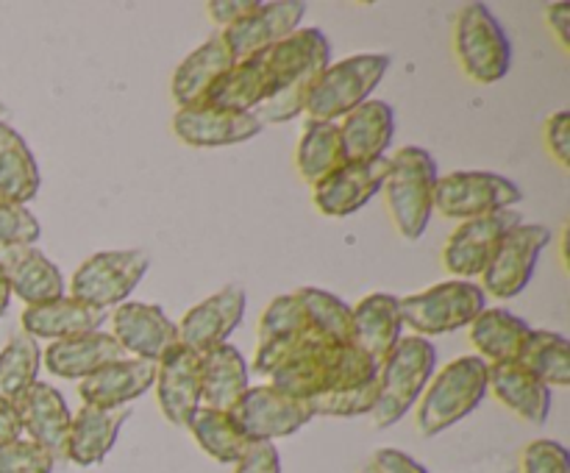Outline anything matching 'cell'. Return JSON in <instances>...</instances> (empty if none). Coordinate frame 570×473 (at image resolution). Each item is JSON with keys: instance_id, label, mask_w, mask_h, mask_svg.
<instances>
[{"instance_id": "obj_9", "label": "cell", "mask_w": 570, "mask_h": 473, "mask_svg": "<svg viewBox=\"0 0 570 473\" xmlns=\"http://www.w3.org/2000/svg\"><path fill=\"white\" fill-rule=\"evenodd\" d=\"M150 267L148 250H98L89 259L76 267L70 278V295L95 306V309H109L120 306L131 298L134 289L145 278Z\"/></svg>"}, {"instance_id": "obj_12", "label": "cell", "mask_w": 570, "mask_h": 473, "mask_svg": "<svg viewBox=\"0 0 570 473\" xmlns=\"http://www.w3.org/2000/svg\"><path fill=\"white\" fill-rule=\"evenodd\" d=\"M232 415L243 426L245 437L262 440V443H276L278 437H289L315 417L309 401L293 398V395L282 393L273 384L245 390Z\"/></svg>"}, {"instance_id": "obj_11", "label": "cell", "mask_w": 570, "mask_h": 473, "mask_svg": "<svg viewBox=\"0 0 570 473\" xmlns=\"http://www.w3.org/2000/svg\"><path fill=\"white\" fill-rule=\"evenodd\" d=\"M549 243L551 228L540 223H518L515 228H510L482 270L484 295H493L499 300L521 295L532 282L540 254Z\"/></svg>"}, {"instance_id": "obj_22", "label": "cell", "mask_w": 570, "mask_h": 473, "mask_svg": "<svg viewBox=\"0 0 570 473\" xmlns=\"http://www.w3.org/2000/svg\"><path fill=\"white\" fill-rule=\"evenodd\" d=\"M156 382L154 362L137 359V356H122V359L109 362L92 376L78 382L83 404L104 406V410H117L137 401L139 395L148 393Z\"/></svg>"}, {"instance_id": "obj_38", "label": "cell", "mask_w": 570, "mask_h": 473, "mask_svg": "<svg viewBox=\"0 0 570 473\" xmlns=\"http://www.w3.org/2000/svg\"><path fill=\"white\" fill-rule=\"evenodd\" d=\"M301 306L306 312V321L332 343H351V306L334 293L317 287H301L295 289Z\"/></svg>"}, {"instance_id": "obj_34", "label": "cell", "mask_w": 570, "mask_h": 473, "mask_svg": "<svg viewBox=\"0 0 570 473\" xmlns=\"http://www.w3.org/2000/svg\"><path fill=\"white\" fill-rule=\"evenodd\" d=\"M343 137H340V122L326 120H306L301 131L298 150H295V165H298L301 178L312 187L332 176L334 170L345 165Z\"/></svg>"}, {"instance_id": "obj_14", "label": "cell", "mask_w": 570, "mask_h": 473, "mask_svg": "<svg viewBox=\"0 0 570 473\" xmlns=\"http://www.w3.org/2000/svg\"><path fill=\"white\" fill-rule=\"evenodd\" d=\"M518 223H521V215H518L515 209L493 211V215L473 217V220L460 223L443 248L445 270H449L451 276L462 278V282L473 276H482L490 256H493L495 245H499L501 237H504L510 228H515Z\"/></svg>"}, {"instance_id": "obj_39", "label": "cell", "mask_w": 570, "mask_h": 473, "mask_svg": "<svg viewBox=\"0 0 570 473\" xmlns=\"http://www.w3.org/2000/svg\"><path fill=\"white\" fill-rule=\"evenodd\" d=\"M379 401V376L367 378V382L351 384V387L332 390L317 398L309 401L312 415L323 417H356V415H371L376 410Z\"/></svg>"}, {"instance_id": "obj_8", "label": "cell", "mask_w": 570, "mask_h": 473, "mask_svg": "<svg viewBox=\"0 0 570 473\" xmlns=\"http://www.w3.org/2000/svg\"><path fill=\"white\" fill-rule=\"evenodd\" d=\"M454 48L462 70L476 83H495L510 72L512 45L490 6L468 3L456 14Z\"/></svg>"}, {"instance_id": "obj_50", "label": "cell", "mask_w": 570, "mask_h": 473, "mask_svg": "<svg viewBox=\"0 0 570 473\" xmlns=\"http://www.w3.org/2000/svg\"><path fill=\"white\" fill-rule=\"evenodd\" d=\"M9 304H11V287H9V278H6L3 267H0V317L9 312Z\"/></svg>"}, {"instance_id": "obj_29", "label": "cell", "mask_w": 570, "mask_h": 473, "mask_svg": "<svg viewBox=\"0 0 570 473\" xmlns=\"http://www.w3.org/2000/svg\"><path fill=\"white\" fill-rule=\"evenodd\" d=\"M232 67H234V56L232 50L226 48L220 33L206 39V42L200 45V48H195L193 53L176 67V72H173L170 95L178 104V109L200 104V100L206 98V92H209V89L215 87V83L220 81Z\"/></svg>"}, {"instance_id": "obj_27", "label": "cell", "mask_w": 570, "mask_h": 473, "mask_svg": "<svg viewBox=\"0 0 570 473\" xmlns=\"http://www.w3.org/2000/svg\"><path fill=\"white\" fill-rule=\"evenodd\" d=\"M131 410L128 406H117V410H104V406L83 404L81 410L72 415L70 440H67V460L76 465L89 467L98 465L109 456L115 449L117 437H120L122 423L128 421Z\"/></svg>"}, {"instance_id": "obj_46", "label": "cell", "mask_w": 570, "mask_h": 473, "mask_svg": "<svg viewBox=\"0 0 570 473\" xmlns=\"http://www.w3.org/2000/svg\"><path fill=\"white\" fill-rule=\"evenodd\" d=\"M259 3L262 0H212V3H206V11H209V17L217 26L228 28L234 22L245 20L248 14H254Z\"/></svg>"}, {"instance_id": "obj_45", "label": "cell", "mask_w": 570, "mask_h": 473, "mask_svg": "<svg viewBox=\"0 0 570 473\" xmlns=\"http://www.w3.org/2000/svg\"><path fill=\"white\" fill-rule=\"evenodd\" d=\"M546 142H549L551 156L560 167H570V115L568 111H557L549 122H546Z\"/></svg>"}, {"instance_id": "obj_37", "label": "cell", "mask_w": 570, "mask_h": 473, "mask_svg": "<svg viewBox=\"0 0 570 473\" xmlns=\"http://www.w3.org/2000/svg\"><path fill=\"white\" fill-rule=\"evenodd\" d=\"M515 362H521L549 387H568L570 384V343L562 334L532 328Z\"/></svg>"}, {"instance_id": "obj_48", "label": "cell", "mask_w": 570, "mask_h": 473, "mask_svg": "<svg viewBox=\"0 0 570 473\" xmlns=\"http://www.w3.org/2000/svg\"><path fill=\"white\" fill-rule=\"evenodd\" d=\"M546 20H549V28L554 31L557 42L566 50H570V6L551 3L549 11H546Z\"/></svg>"}, {"instance_id": "obj_28", "label": "cell", "mask_w": 570, "mask_h": 473, "mask_svg": "<svg viewBox=\"0 0 570 473\" xmlns=\"http://www.w3.org/2000/svg\"><path fill=\"white\" fill-rule=\"evenodd\" d=\"M340 137H343L348 161H371L387 156V148L395 137L393 106L376 98L365 100L340 120Z\"/></svg>"}, {"instance_id": "obj_10", "label": "cell", "mask_w": 570, "mask_h": 473, "mask_svg": "<svg viewBox=\"0 0 570 473\" xmlns=\"http://www.w3.org/2000/svg\"><path fill=\"white\" fill-rule=\"evenodd\" d=\"M523 200L521 187L512 178L490 170H456L440 176L434 184V211L445 220H473L512 209Z\"/></svg>"}, {"instance_id": "obj_7", "label": "cell", "mask_w": 570, "mask_h": 473, "mask_svg": "<svg viewBox=\"0 0 570 473\" xmlns=\"http://www.w3.org/2000/svg\"><path fill=\"white\" fill-rule=\"evenodd\" d=\"M488 309V295L479 284L440 282L423 293L401 298V321L410 326L417 337H434V334H451L468 328L482 312Z\"/></svg>"}, {"instance_id": "obj_52", "label": "cell", "mask_w": 570, "mask_h": 473, "mask_svg": "<svg viewBox=\"0 0 570 473\" xmlns=\"http://www.w3.org/2000/svg\"><path fill=\"white\" fill-rule=\"evenodd\" d=\"M362 473H376V471H373V467H371V465H367V467H365V471H362Z\"/></svg>"}, {"instance_id": "obj_6", "label": "cell", "mask_w": 570, "mask_h": 473, "mask_svg": "<svg viewBox=\"0 0 570 473\" xmlns=\"http://www.w3.org/2000/svg\"><path fill=\"white\" fill-rule=\"evenodd\" d=\"M387 67V53H356L343 61H332L312 83L304 111L309 120L340 122L348 111L371 100Z\"/></svg>"}, {"instance_id": "obj_23", "label": "cell", "mask_w": 570, "mask_h": 473, "mask_svg": "<svg viewBox=\"0 0 570 473\" xmlns=\"http://www.w3.org/2000/svg\"><path fill=\"white\" fill-rule=\"evenodd\" d=\"M0 267L9 278L11 295H17L22 304H45V300L67 295V282L61 276L59 265L33 245L3 248L0 250Z\"/></svg>"}, {"instance_id": "obj_49", "label": "cell", "mask_w": 570, "mask_h": 473, "mask_svg": "<svg viewBox=\"0 0 570 473\" xmlns=\"http://www.w3.org/2000/svg\"><path fill=\"white\" fill-rule=\"evenodd\" d=\"M22 437V423L14 406L0 404V449Z\"/></svg>"}, {"instance_id": "obj_24", "label": "cell", "mask_w": 570, "mask_h": 473, "mask_svg": "<svg viewBox=\"0 0 570 473\" xmlns=\"http://www.w3.org/2000/svg\"><path fill=\"white\" fill-rule=\"evenodd\" d=\"M488 393H493L499 404H504L521 421L534 423V426H543L549 421L551 387L540 382L532 371H527L521 362L488 365Z\"/></svg>"}, {"instance_id": "obj_36", "label": "cell", "mask_w": 570, "mask_h": 473, "mask_svg": "<svg viewBox=\"0 0 570 473\" xmlns=\"http://www.w3.org/2000/svg\"><path fill=\"white\" fill-rule=\"evenodd\" d=\"M42 348L28 334H14L0 351V404L17 406L22 395L39 382Z\"/></svg>"}, {"instance_id": "obj_33", "label": "cell", "mask_w": 570, "mask_h": 473, "mask_svg": "<svg viewBox=\"0 0 570 473\" xmlns=\"http://www.w3.org/2000/svg\"><path fill=\"white\" fill-rule=\"evenodd\" d=\"M468 328H471L473 348L479 351L476 356H482L488 365L515 362L529 332H532V326L523 317L499 309V306H493V309L488 306Z\"/></svg>"}, {"instance_id": "obj_30", "label": "cell", "mask_w": 570, "mask_h": 473, "mask_svg": "<svg viewBox=\"0 0 570 473\" xmlns=\"http://www.w3.org/2000/svg\"><path fill=\"white\" fill-rule=\"evenodd\" d=\"M248 362L237 345L226 343L200 356V406L232 412L245 395L248 384Z\"/></svg>"}, {"instance_id": "obj_3", "label": "cell", "mask_w": 570, "mask_h": 473, "mask_svg": "<svg viewBox=\"0 0 570 473\" xmlns=\"http://www.w3.org/2000/svg\"><path fill=\"white\" fill-rule=\"evenodd\" d=\"M488 395V362L482 356H460L434 373L417 404V432L438 437L465 421Z\"/></svg>"}, {"instance_id": "obj_13", "label": "cell", "mask_w": 570, "mask_h": 473, "mask_svg": "<svg viewBox=\"0 0 570 473\" xmlns=\"http://www.w3.org/2000/svg\"><path fill=\"white\" fill-rule=\"evenodd\" d=\"M248 309V293L243 284H226L215 295L195 304L178 326V345L195 351L198 356L209 354L217 345H226L228 337L243 323Z\"/></svg>"}, {"instance_id": "obj_17", "label": "cell", "mask_w": 570, "mask_h": 473, "mask_svg": "<svg viewBox=\"0 0 570 473\" xmlns=\"http://www.w3.org/2000/svg\"><path fill=\"white\" fill-rule=\"evenodd\" d=\"M387 173L390 156H379L371 161H345L340 170H334L317 187H312L317 211L326 217L354 215L382 193Z\"/></svg>"}, {"instance_id": "obj_20", "label": "cell", "mask_w": 570, "mask_h": 473, "mask_svg": "<svg viewBox=\"0 0 570 473\" xmlns=\"http://www.w3.org/2000/svg\"><path fill=\"white\" fill-rule=\"evenodd\" d=\"M401 298L390 293H371L351 306V345L360 348L376 367H382L401 343Z\"/></svg>"}, {"instance_id": "obj_26", "label": "cell", "mask_w": 570, "mask_h": 473, "mask_svg": "<svg viewBox=\"0 0 570 473\" xmlns=\"http://www.w3.org/2000/svg\"><path fill=\"white\" fill-rule=\"evenodd\" d=\"M106 312L95 309V306L83 304V300L72 298V295H61V298L45 300V304L26 306L20 315L22 334L33 339H67L76 334L98 332L106 323Z\"/></svg>"}, {"instance_id": "obj_43", "label": "cell", "mask_w": 570, "mask_h": 473, "mask_svg": "<svg viewBox=\"0 0 570 473\" xmlns=\"http://www.w3.org/2000/svg\"><path fill=\"white\" fill-rule=\"evenodd\" d=\"M523 473H570L568 449L557 440H532L521 454Z\"/></svg>"}, {"instance_id": "obj_47", "label": "cell", "mask_w": 570, "mask_h": 473, "mask_svg": "<svg viewBox=\"0 0 570 473\" xmlns=\"http://www.w3.org/2000/svg\"><path fill=\"white\" fill-rule=\"evenodd\" d=\"M371 467L376 473H429L421 462L412 460L410 454H404L399 449H379L373 454Z\"/></svg>"}, {"instance_id": "obj_1", "label": "cell", "mask_w": 570, "mask_h": 473, "mask_svg": "<svg viewBox=\"0 0 570 473\" xmlns=\"http://www.w3.org/2000/svg\"><path fill=\"white\" fill-rule=\"evenodd\" d=\"M265 56L267 67H271L273 89L271 98L256 106L250 115L262 126H278V122L304 115L312 83L332 65V45L321 28H298L287 39L267 48Z\"/></svg>"}, {"instance_id": "obj_4", "label": "cell", "mask_w": 570, "mask_h": 473, "mask_svg": "<svg viewBox=\"0 0 570 473\" xmlns=\"http://www.w3.org/2000/svg\"><path fill=\"white\" fill-rule=\"evenodd\" d=\"M438 161L426 148L406 145L390 159V173L384 178V198L401 237L421 239L434 215V184H438Z\"/></svg>"}, {"instance_id": "obj_31", "label": "cell", "mask_w": 570, "mask_h": 473, "mask_svg": "<svg viewBox=\"0 0 570 473\" xmlns=\"http://www.w3.org/2000/svg\"><path fill=\"white\" fill-rule=\"evenodd\" d=\"M271 67H267L265 50L248 56L243 61H234L232 70L206 92L204 104L220 106L232 111H254L256 106L271 98Z\"/></svg>"}, {"instance_id": "obj_42", "label": "cell", "mask_w": 570, "mask_h": 473, "mask_svg": "<svg viewBox=\"0 0 570 473\" xmlns=\"http://www.w3.org/2000/svg\"><path fill=\"white\" fill-rule=\"evenodd\" d=\"M56 460L33 440H14L0 449V473H53Z\"/></svg>"}, {"instance_id": "obj_51", "label": "cell", "mask_w": 570, "mask_h": 473, "mask_svg": "<svg viewBox=\"0 0 570 473\" xmlns=\"http://www.w3.org/2000/svg\"><path fill=\"white\" fill-rule=\"evenodd\" d=\"M0 122H6V106L0 104Z\"/></svg>"}, {"instance_id": "obj_21", "label": "cell", "mask_w": 570, "mask_h": 473, "mask_svg": "<svg viewBox=\"0 0 570 473\" xmlns=\"http://www.w3.org/2000/svg\"><path fill=\"white\" fill-rule=\"evenodd\" d=\"M14 410L17 415H20L22 434H28V440L42 445L56 462L67 460V440H70L72 412L70 406H67L65 395H61L53 384L37 382L26 395H22V401Z\"/></svg>"}, {"instance_id": "obj_18", "label": "cell", "mask_w": 570, "mask_h": 473, "mask_svg": "<svg viewBox=\"0 0 570 473\" xmlns=\"http://www.w3.org/2000/svg\"><path fill=\"white\" fill-rule=\"evenodd\" d=\"M306 3L301 0H276V3H259L254 14L245 20L234 22V26L223 28V42L232 50L234 61H243L248 56L262 53V50L273 48L289 33H295L304 22Z\"/></svg>"}, {"instance_id": "obj_5", "label": "cell", "mask_w": 570, "mask_h": 473, "mask_svg": "<svg viewBox=\"0 0 570 473\" xmlns=\"http://www.w3.org/2000/svg\"><path fill=\"white\" fill-rule=\"evenodd\" d=\"M438 373V348L426 337H401L390 359L379 367V401L371 412L379 428H390L410 415Z\"/></svg>"}, {"instance_id": "obj_35", "label": "cell", "mask_w": 570, "mask_h": 473, "mask_svg": "<svg viewBox=\"0 0 570 473\" xmlns=\"http://www.w3.org/2000/svg\"><path fill=\"white\" fill-rule=\"evenodd\" d=\"M187 428L193 432L195 443H198L212 460L220 462V465H234L250 443L232 412L212 410V406H200Z\"/></svg>"}, {"instance_id": "obj_2", "label": "cell", "mask_w": 570, "mask_h": 473, "mask_svg": "<svg viewBox=\"0 0 570 473\" xmlns=\"http://www.w3.org/2000/svg\"><path fill=\"white\" fill-rule=\"evenodd\" d=\"M373 376H379V367L360 348H354L351 343L343 345L317 337L287 365L278 367L271 376V384L293 398L312 401L317 395L367 382Z\"/></svg>"}, {"instance_id": "obj_19", "label": "cell", "mask_w": 570, "mask_h": 473, "mask_svg": "<svg viewBox=\"0 0 570 473\" xmlns=\"http://www.w3.org/2000/svg\"><path fill=\"white\" fill-rule=\"evenodd\" d=\"M156 398L165 421L187 428L200 410V356L176 345L156 362Z\"/></svg>"}, {"instance_id": "obj_40", "label": "cell", "mask_w": 570, "mask_h": 473, "mask_svg": "<svg viewBox=\"0 0 570 473\" xmlns=\"http://www.w3.org/2000/svg\"><path fill=\"white\" fill-rule=\"evenodd\" d=\"M309 321H306V312L301 306L298 295L287 293V295H278L267 304L265 315L259 321V343H273V339H284V337H293V334L306 332Z\"/></svg>"}, {"instance_id": "obj_44", "label": "cell", "mask_w": 570, "mask_h": 473, "mask_svg": "<svg viewBox=\"0 0 570 473\" xmlns=\"http://www.w3.org/2000/svg\"><path fill=\"white\" fill-rule=\"evenodd\" d=\"M234 473H282V454L276 443L250 440L243 456L234 462Z\"/></svg>"}, {"instance_id": "obj_15", "label": "cell", "mask_w": 570, "mask_h": 473, "mask_svg": "<svg viewBox=\"0 0 570 473\" xmlns=\"http://www.w3.org/2000/svg\"><path fill=\"white\" fill-rule=\"evenodd\" d=\"M111 337L126 354L156 365L167 351L178 345V326L159 304L126 300L111 315Z\"/></svg>"}, {"instance_id": "obj_32", "label": "cell", "mask_w": 570, "mask_h": 473, "mask_svg": "<svg viewBox=\"0 0 570 473\" xmlns=\"http://www.w3.org/2000/svg\"><path fill=\"white\" fill-rule=\"evenodd\" d=\"M42 187L37 156L22 134L9 122H0V198L26 206Z\"/></svg>"}, {"instance_id": "obj_25", "label": "cell", "mask_w": 570, "mask_h": 473, "mask_svg": "<svg viewBox=\"0 0 570 473\" xmlns=\"http://www.w3.org/2000/svg\"><path fill=\"white\" fill-rule=\"evenodd\" d=\"M126 356V351L120 348L111 332H89V334H76V337L56 339L48 348L42 351V362L53 376L70 378V382H81V378L92 376L95 371H100L109 362H117Z\"/></svg>"}, {"instance_id": "obj_41", "label": "cell", "mask_w": 570, "mask_h": 473, "mask_svg": "<svg viewBox=\"0 0 570 473\" xmlns=\"http://www.w3.org/2000/svg\"><path fill=\"white\" fill-rule=\"evenodd\" d=\"M42 234L37 215L28 206L0 198V250L14 245H33Z\"/></svg>"}, {"instance_id": "obj_16", "label": "cell", "mask_w": 570, "mask_h": 473, "mask_svg": "<svg viewBox=\"0 0 570 473\" xmlns=\"http://www.w3.org/2000/svg\"><path fill=\"white\" fill-rule=\"evenodd\" d=\"M262 122L250 111L220 109L212 104L184 106L173 117V131L189 148H226L259 137Z\"/></svg>"}]
</instances>
